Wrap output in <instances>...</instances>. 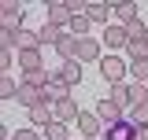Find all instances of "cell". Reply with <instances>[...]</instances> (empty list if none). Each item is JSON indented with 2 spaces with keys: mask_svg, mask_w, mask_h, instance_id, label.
I'll use <instances>...</instances> for the list:
<instances>
[{
  "mask_svg": "<svg viewBox=\"0 0 148 140\" xmlns=\"http://www.w3.org/2000/svg\"><path fill=\"white\" fill-rule=\"evenodd\" d=\"M96 67H100V74H104L108 85H122L126 74H130V59H122V55H104Z\"/></svg>",
  "mask_w": 148,
  "mask_h": 140,
  "instance_id": "1",
  "label": "cell"
},
{
  "mask_svg": "<svg viewBox=\"0 0 148 140\" xmlns=\"http://www.w3.org/2000/svg\"><path fill=\"white\" fill-rule=\"evenodd\" d=\"M67 96H74V88L63 81V74H59V70H52V81L45 85V103H52V107H56L59 100H67Z\"/></svg>",
  "mask_w": 148,
  "mask_h": 140,
  "instance_id": "2",
  "label": "cell"
},
{
  "mask_svg": "<svg viewBox=\"0 0 148 140\" xmlns=\"http://www.w3.org/2000/svg\"><path fill=\"white\" fill-rule=\"evenodd\" d=\"M137 122L133 118H122V122H115V125H104V137L100 140H137Z\"/></svg>",
  "mask_w": 148,
  "mask_h": 140,
  "instance_id": "3",
  "label": "cell"
},
{
  "mask_svg": "<svg viewBox=\"0 0 148 140\" xmlns=\"http://www.w3.org/2000/svg\"><path fill=\"white\" fill-rule=\"evenodd\" d=\"M0 30H22V7L15 0H4L0 4Z\"/></svg>",
  "mask_w": 148,
  "mask_h": 140,
  "instance_id": "4",
  "label": "cell"
},
{
  "mask_svg": "<svg viewBox=\"0 0 148 140\" xmlns=\"http://www.w3.org/2000/svg\"><path fill=\"white\" fill-rule=\"evenodd\" d=\"M78 63H100L104 52H100V41L96 37H78V55H74Z\"/></svg>",
  "mask_w": 148,
  "mask_h": 140,
  "instance_id": "5",
  "label": "cell"
},
{
  "mask_svg": "<svg viewBox=\"0 0 148 140\" xmlns=\"http://www.w3.org/2000/svg\"><path fill=\"white\" fill-rule=\"evenodd\" d=\"M48 22H52V26H59V30H63V26L71 30V22H74L71 4H67V0H52V4H48Z\"/></svg>",
  "mask_w": 148,
  "mask_h": 140,
  "instance_id": "6",
  "label": "cell"
},
{
  "mask_svg": "<svg viewBox=\"0 0 148 140\" xmlns=\"http://www.w3.org/2000/svg\"><path fill=\"white\" fill-rule=\"evenodd\" d=\"M96 118H100L104 125H115V122H122V107L115 103V100H108V96H104V100L96 103Z\"/></svg>",
  "mask_w": 148,
  "mask_h": 140,
  "instance_id": "7",
  "label": "cell"
},
{
  "mask_svg": "<svg viewBox=\"0 0 148 140\" xmlns=\"http://www.w3.org/2000/svg\"><path fill=\"white\" fill-rule=\"evenodd\" d=\"M78 129H82V137H100L104 133V122L96 118V111H82L78 114Z\"/></svg>",
  "mask_w": 148,
  "mask_h": 140,
  "instance_id": "8",
  "label": "cell"
},
{
  "mask_svg": "<svg viewBox=\"0 0 148 140\" xmlns=\"http://www.w3.org/2000/svg\"><path fill=\"white\" fill-rule=\"evenodd\" d=\"M52 111H56V122H78V114H82V107L74 103V96L59 100V103H56Z\"/></svg>",
  "mask_w": 148,
  "mask_h": 140,
  "instance_id": "9",
  "label": "cell"
},
{
  "mask_svg": "<svg viewBox=\"0 0 148 140\" xmlns=\"http://www.w3.org/2000/svg\"><path fill=\"white\" fill-rule=\"evenodd\" d=\"M104 44H108V48H126L130 44L126 26H119V22H115V26H104Z\"/></svg>",
  "mask_w": 148,
  "mask_h": 140,
  "instance_id": "10",
  "label": "cell"
},
{
  "mask_svg": "<svg viewBox=\"0 0 148 140\" xmlns=\"http://www.w3.org/2000/svg\"><path fill=\"white\" fill-rule=\"evenodd\" d=\"M111 7H115V18H119V26H126L137 18V4L133 0H111Z\"/></svg>",
  "mask_w": 148,
  "mask_h": 140,
  "instance_id": "11",
  "label": "cell"
},
{
  "mask_svg": "<svg viewBox=\"0 0 148 140\" xmlns=\"http://www.w3.org/2000/svg\"><path fill=\"white\" fill-rule=\"evenodd\" d=\"M56 52H59L63 63H71L74 55H78V37H74V33H63V37H59V44H56Z\"/></svg>",
  "mask_w": 148,
  "mask_h": 140,
  "instance_id": "12",
  "label": "cell"
},
{
  "mask_svg": "<svg viewBox=\"0 0 148 140\" xmlns=\"http://www.w3.org/2000/svg\"><path fill=\"white\" fill-rule=\"evenodd\" d=\"M85 15H89V22H104V26H108V18L115 15V7H111V4H89Z\"/></svg>",
  "mask_w": 148,
  "mask_h": 140,
  "instance_id": "13",
  "label": "cell"
},
{
  "mask_svg": "<svg viewBox=\"0 0 148 140\" xmlns=\"http://www.w3.org/2000/svg\"><path fill=\"white\" fill-rule=\"evenodd\" d=\"M133 107H148V85L141 81H130V111Z\"/></svg>",
  "mask_w": 148,
  "mask_h": 140,
  "instance_id": "14",
  "label": "cell"
},
{
  "mask_svg": "<svg viewBox=\"0 0 148 140\" xmlns=\"http://www.w3.org/2000/svg\"><path fill=\"white\" fill-rule=\"evenodd\" d=\"M37 37H41V48H45V44H59V37H63V30H59V26H52V22H45V26H41V30H37Z\"/></svg>",
  "mask_w": 148,
  "mask_h": 140,
  "instance_id": "15",
  "label": "cell"
},
{
  "mask_svg": "<svg viewBox=\"0 0 148 140\" xmlns=\"http://www.w3.org/2000/svg\"><path fill=\"white\" fill-rule=\"evenodd\" d=\"M59 74H63V81L74 88L78 81H82V63H78V59H71V63H63V67H59Z\"/></svg>",
  "mask_w": 148,
  "mask_h": 140,
  "instance_id": "16",
  "label": "cell"
},
{
  "mask_svg": "<svg viewBox=\"0 0 148 140\" xmlns=\"http://www.w3.org/2000/svg\"><path fill=\"white\" fill-rule=\"evenodd\" d=\"M18 67H22V74L45 67V63H41V48H34V52H18Z\"/></svg>",
  "mask_w": 148,
  "mask_h": 140,
  "instance_id": "17",
  "label": "cell"
},
{
  "mask_svg": "<svg viewBox=\"0 0 148 140\" xmlns=\"http://www.w3.org/2000/svg\"><path fill=\"white\" fill-rule=\"evenodd\" d=\"M108 100H115V103H119L122 111H126V107H130V81H122V85H111Z\"/></svg>",
  "mask_w": 148,
  "mask_h": 140,
  "instance_id": "18",
  "label": "cell"
},
{
  "mask_svg": "<svg viewBox=\"0 0 148 140\" xmlns=\"http://www.w3.org/2000/svg\"><path fill=\"white\" fill-rule=\"evenodd\" d=\"M126 55H130V63L148 59V41H130V44H126Z\"/></svg>",
  "mask_w": 148,
  "mask_h": 140,
  "instance_id": "19",
  "label": "cell"
},
{
  "mask_svg": "<svg viewBox=\"0 0 148 140\" xmlns=\"http://www.w3.org/2000/svg\"><path fill=\"white\" fill-rule=\"evenodd\" d=\"M89 26H92L89 15H74V22H71V30H67V33H74V37H89V33H85Z\"/></svg>",
  "mask_w": 148,
  "mask_h": 140,
  "instance_id": "20",
  "label": "cell"
},
{
  "mask_svg": "<svg viewBox=\"0 0 148 140\" xmlns=\"http://www.w3.org/2000/svg\"><path fill=\"white\" fill-rule=\"evenodd\" d=\"M15 96H18V85L4 74V77H0V100H15Z\"/></svg>",
  "mask_w": 148,
  "mask_h": 140,
  "instance_id": "21",
  "label": "cell"
},
{
  "mask_svg": "<svg viewBox=\"0 0 148 140\" xmlns=\"http://www.w3.org/2000/svg\"><path fill=\"white\" fill-rule=\"evenodd\" d=\"M130 70H133V81L148 85V59H137V63H130Z\"/></svg>",
  "mask_w": 148,
  "mask_h": 140,
  "instance_id": "22",
  "label": "cell"
},
{
  "mask_svg": "<svg viewBox=\"0 0 148 140\" xmlns=\"http://www.w3.org/2000/svg\"><path fill=\"white\" fill-rule=\"evenodd\" d=\"M45 137L48 140H67V122H52L48 129H45Z\"/></svg>",
  "mask_w": 148,
  "mask_h": 140,
  "instance_id": "23",
  "label": "cell"
},
{
  "mask_svg": "<svg viewBox=\"0 0 148 140\" xmlns=\"http://www.w3.org/2000/svg\"><path fill=\"white\" fill-rule=\"evenodd\" d=\"M133 122H137V129H148V107H133V114H130Z\"/></svg>",
  "mask_w": 148,
  "mask_h": 140,
  "instance_id": "24",
  "label": "cell"
},
{
  "mask_svg": "<svg viewBox=\"0 0 148 140\" xmlns=\"http://www.w3.org/2000/svg\"><path fill=\"white\" fill-rule=\"evenodd\" d=\"M11 140H41V133L30 125V129H15V137H11Z\"/></svg>",
  "mask_w": 148,
  "mask_h": 140,
  "instance_id": "25",
  "label": "cell"
},
{
  "mask_svg": "<svg viewBox=\"0 0 148 140\" xmlns=\"http://www.w3.org/2000/svg\"><path fill=\"white\" fill-rule=\"evenodd\" d=\"M137 140H148V129H141V133H137Z\"/></svg>",
  "mask_w": 148,
  "mask_h": 140,
  "instance_id": "26",
  "label": "cell"
},
{
  "mask_svg": "<svg viewBox=\"0 0 148 140\" xmlns=\"http://www.w3.org/2000/svg\"><path fill=\"white\" fill-rule=\"evenodd\" d=\"M85 140H100V137H85Z\"/></svg>",
  "mask_w": 148,
  "mask_h": 140,
  "instance_id": "27",
  "label": "cell"
},
{
  "mask_svg": "<svg viewBox=\"0 0 148 140\" xmlns=\"http://www.w3.org/2000/svg\"><path fill=\"white\" fill-rule=\"evenodd\" d=\"M145 41H148V33H145Z\"/></svg>",
  "mask_w": 148,
  "mask_h": 140,
  "instance_id": "28",
  "label": "cell"
}]
</instances>
